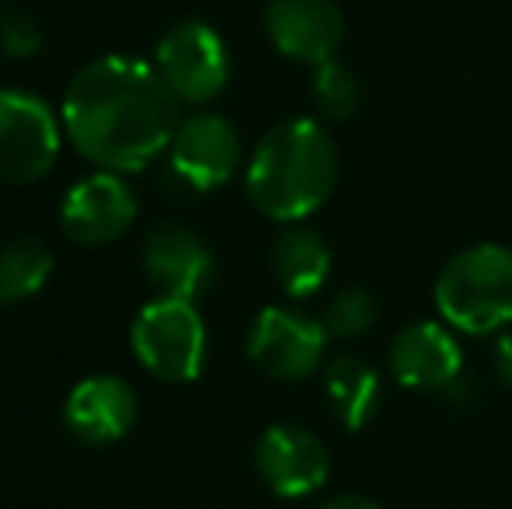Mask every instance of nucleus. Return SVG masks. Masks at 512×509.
<instances>
[{
    "mask_svg": "<svg viewBox=\"0 0 512 509\" xmlns=\"http://www.w3.org/2000/svg\"><path fill=\"white\" fill-rule=\"evenodd\" d=\"M178 98L161 70L129 56H102L77 70L63 95V133L102 171H143L168 150Z\"/></svg>",
    "mask_w": 512,
    "mask_h": 509,
    "instance_id": "1",
    "label": "nucleus"
},
{
    "mask_svg": "<svg viewBox=\"0 0 512 509\" xmlns=\"http://www.w3.org/2000/svg\"><path fill=\"white\" fill-rule=\"evenodd\" d=\"M338 178V150L314 119H286L262 136L248 161V199L279 224H297L328 203Z\"/></svg>",
    "mask_w": 512,
    "mask_h": 509,
    "instance_id": "2",
    "label": "nucleus"
},
{
    "mask_svg": "<svg viewBox=\"0 0 512 509\" xmlns=\"http://www.w3.org/2000/svg\"><path fill=\"white\" fill-rule=\"evenodd\" d=\"M436 307L446 325L467 335H492L512 325V248L474 245L443 265Z\"/></svg>",
    "mask_w": 512,
    "mask_h": 509,
    "instance_id": "3",
    "label": "nucleus"
},
{
    "mask_svg": "<svg viewBox=\"0 0 512 509\" xmlns=\"http://www.w3.org/2000/svg\"><path fill=\"white\" fill-rule=\"evenodd\" d=\"M133 353L150 377L164 384H189L203 374L206 325L196 300L157 297L133 321Z\"/></svg>",
    "mask_w": 512,
    "mask_h": 509,
    "instance_id": "4",
    "label": "nucleus"
},
{
    "mask_svg": "<svg viewBox=\"0 0 512 509\" xmlns=\"http://www.w3.org/2000/svg\"><path fill=\"white\" fill-rule=\"evenodd\" d=\"M63 119L32 91L0 88V182L32 185L56 164Z\"/></svg>",
    "mask_w": 512,
    "mask_h": 509,
    "instance_id": "5",
    "label": "nucleus"
},
{
    "mask_svg": "<svg viewBox=\"0 0 512 509\" xmlns=\"http://www.w3.org/2000/svg\"><path fill=\"white\" fill-rule=\"evenodd\" d=\"M157 70L178 102L206 105L227 88L230 56L216 28L206 21H178L157 42Z\"/></svg>",
    "mask_w": 512,
    "mask_h": 509,
    "instance_id": "6",
    "label": "nucleus"
},
{
    "mask_svg": "<svg viewBox=\"0 0 512 509\" xmlns=\"http://www.w3.org/2000/svg\"><path fill=\"white\" fill-rule=\"evenodd\" d=\"M328 349V328L293 307H265L251 321L248 356L272 381H304L314 374Z\"/></svg>",
    "mask_w": 512,
    "mask_h": 509,
    "instance_id": "7",
    "label": "nucleus"
},
{
    "mask_svg": "<svg viewBox=\"0 0 512 509\" xmlns=\"http://www.w3.org/2000/svg\"><path fill=\"white\" fill-rule=\"evenodd\" d=\"M241 164L237 129L216 112L182 119L168 143V175L185 192H213L234 178Z\"/></svg>",
    "mask_w": 512,
    "mask_h": 509,
    "instance_id": "8",
    "label": "nucleus"
},
{
    "mask_svg": "<svg viewBox=\"0 0 512 509\" xmlns=\"http://www.w3.org/2000/svg\"><path fill=\"white\" fill-rule=\"evenodd\" d=\"M136 220V196L126 178L115 171H98L77 182L63 196L60 224L70 241L84 248H102L119 241Z\"/></svg>",
    "mask_w": 512,
    "mask_h": 509,
    "instance_id": "9",
    "label": "nucleus"
},
{
    "mask_svg": "<svg viewBox=\"0 0 512 509\" xmlns=\"http://www.w3.org/2000/svg\"><path fill=\"white\" fill-rule=\"evenodd\" d=\"M143 269L161 297L196 300L213 286L216 258L196 231L164 224L143 241Z\"/></svg>",
    "mask_w": 512,
    "mask_h": 509,
    "instance_id": "10",
    "label": "nucleus"
},
{
    "mask_svg": "<svg viewBox=\"0 0 512 509\" xmlns=\"http://www.w3.org/2000/svg\"><path fill=\"white\" fill-rule=\"evenodd\" d=\"M255 468L276 496L300 499L328 482V450L300 426H269L255 447Z\"/></svg>",
    "mask_w": 512,
    "mask_h": 509,
    "instance_id": "11",
    "label": "nucleus"
},
{
    "mask_svg": "<svg viewBox=\"0 0 512 509\" xmlns=\"http://www.w3.org/2000/svg\"><path fill=\"white\" fill-rule=\"evenodd\" d=\"M265 28L279 53L317 67L335 60L345 18L335 0H272L265 11Z\"/></svg>",
    "mask_w": 512,
    "mask_h": 509,
    "instance_id": "12",
    "label": "nucleus"
},
{
    "mask_svg": "<svg viewBox=\"0 0 512 509\" xmlns=\"http://www.w3.org/2000/svg\"><path fill=\"white\" fill-rule=\"evenodd\" d=\"M136 422V391L115 374L84 377L63 401V426L88 447L119 443Z\"/></svg>",
    "mask_w": 512,
    "mask_h": 509,
    "instance_id": "13",
    "label": "nucleus"
},
{
    "mask_svg": "<svg viewBox=\"0 0 512 509\" xmlns=\"http://www.w3.org/2000/svg\"><path fill=\"white\" fill-rule=\"evenodd\" d=\"M464 370L457 339L436 321H415L401 328L391 346V374L411 391H446Z\"/></svg>",
    "mask_w": 512,
    "mask_h": 509,
    "instance_id": "14",
    "label": "nucleus"
},
{
    "mask_svg": "<svg viewBox=\"0 0 512 509\" xmlns=\"http://www.w3.org/2000/svg\"><path fill=\"white\" fill-rule=\"evenodd\" d=\"M269 265L276 283L290 297H310L324 286L331 272V252L314 231L307 227H290L276 238L269 252Z\"/></svg>",
    "mask_w": 512,
    "mask_h": 509,
    "instance_id": "15",
    "label": "nucleus"
},
{
    "mask_svg": "<svg viewBox=\"0 0 512 509\" xmlns=\"http://www.w3.org/2000/svg\"><path fill=\"white\" fill-rule=\"evenodd\" d=\"M380 394H384V387H380L377 370L359 356H338L324 374V398H328L331 415L352 433L377 415Z\"/></svg>",
    "mask_w": 512,
    "mask_h": 509,
    "instance_id": "16",
    "label": "nucleus"
},
{
    "mask_svg": "<svg viewBox=\"0 0 512 509\" xmlns=\"http://www.w3.org/2000/svg\"><path fill=\"white\" fill-rule=\"evenodd\" d=\"M53 276V252L35 238L0 245V304L32 300Z\"/></svg>",
    "mask_w": 512,
    "mask_h": 509,
    "instance_id": "17",
    "label": "nucleus"
},
{
    "mask_svg": "<svg viewBox=\"0 0 512 509\" xmlns=\"http://www.w3.org/2000/svg\"><path fill=\"white\" fill-rule=\"evenodd\" d=\"M314 102L321 109V116L328 119H349L352 112L363 102V88H359V77L352 74L345 63L328 60L317 63L314 74Z\"/></svg>",
    "mask_w": 512,
    "mask_h": 509,
    "instance_id": "18",
    "label": "nucleus"
},
{
    "mask_svg": "<svg viewBox=\"0 0 512 509\" xmlns=\"http://www.w3.org/2000/svg\"><path fill=\"white\" fill-rule=\"evenodd\" d=\"M373 321H377V300L359 286H349L338 297H331L328 314H324V328L335 339H359L370 332Z\"/></svg>",
    "mask_w": 512,
    "mask_h": 509,
    "instance_id": "19",
    "label": "nucleus"
},
{
    "mask_svg": "<svg viewBox=\"0 0 512 509\" xmlns=\"http://www.w3.org/2000/svg\"><path fill=\"white\" fill-rule=\"evenodd\" d=\"M46 42V32H42L39 18L32 11H21V7H11V11L0 14V53L11 56V60H32L35 53Z\"/></svg>",
    "mask_w": 512,
    "mask_h": 509,
    "instance_id": "20",
    "label": "nucleus"
},
{
    "mask_svg": "<svg viewBox=\"0 0 512 509\" xmlns=\"http://www.w3.org/2000/svg\"><path fill=\"white\" fill-rule=\"evenodd\" d=\"M495 367H499V374L512 384V335L499 339V346H495Z\"/></svg>",
    "mask_w": 512,
    "mask_h": 509,
    "instance_id": "21",
    "label": "nucleus"
},
{
    "mask_svg": "<svg viewBox=\"0 0 512 509\" xmlns=\"http://www.w3.org/2000/svg\"><path fill=\"white\" fill-rule=\"evenodd\" d=\"M321 509H380L377 503H370L366 496H338L331 503H324Z\"/></svg>",
    "mask_w": 512,
    "mask_h": 509,
    "instance_id": "22",
    "label": "nucleus"
},
{
    "mask_svg": "<svg viewBox=\"0 0 512 509\" xmlns=\"http://www.w3.org/2000/svg\"><path fill=\"white\" fill-rule=\"evenodd\" d=\"M0 4H7V0H0Z\"/></svg>",
    "mask_w": 512,
    "mask_h": 509,
    "instance_id": "23",
    "label": "nucleus"
}]
</instances>
